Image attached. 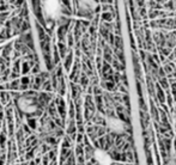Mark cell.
<instances>
[{"instance_id": "cell-1", "label": "cell", "mask_w": 176, "mask_h": 165, "mask_svg": "<svg viewBox=\"0 0 176 165\" xmlns=\"http://www.w3.org/2000/svg\"><path fill=\"white\" fill-rule=\"evenodd\" d=\"M60 11V5L55 1H47L44 4V13H47L48 16H52L53 18H55Z\"/></svg>"}, {"instance_id": "cell-3", "label": "cell", "mask_w": 176, "mask_h": 165, "mask_svg": "<svg viewBox=\"0 0 176 165\" xmlns=\"http://www.w3.org/2000/svg\"><path fill=\"white\" fill-rule=\"evenodd\" d=\"M95 157H96L97 162H98L101 165H109L112 163L110 157H109L105 152H103V151H96Z\"/></svg>"}, {"instance_id": "cell-2", "label": "cell", "mask_w": 176, "mask_h": 165, "mask_svg": "<svg viewBox=\"0 0 176 165\" xmlns=\"http://www.w3.org/2000/svg\"><path fill=\"white\" fill-rule=\"evenodd\" d=\"M107 123H108L109 128H110L112 130H114L115 133H121V132H124V130H125V125H124V122H122V121H120L119 118L110 117V118H108Z\"/></svg>"}]
</instances>
